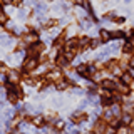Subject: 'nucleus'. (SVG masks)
<instances>
[{
  "instance_id": "f257e3e1",
  "label": "nucleus",
  "mask_w": 134,
  "mask_h": 134,
  "mask_svg": "<svg viewBox=\"0 0 134 134\" xmlns=\"http://www.w3.org/2000/svg\"><path fill=\"white\" fill-rule=\"evenodd\" d=\"M102 87H104V89H114L116 84L112 82V81H104V82H102Z\"/></svg>"
},
{
  "instance_id": "f03ea898",
  "label": "nucleus",
  "mask_w": 134,
  "mask_h": 134,
  "mask_svg": "<svg viewBox=\"0 0 134 134\" xmlns=\"http://www.w3.org/2000/svg\"><path fill=\"white\" fill-rule=\"evenodd\" d=\"M122 81H124L126 84H129V82H131V75H127V74H124V75H122Z\"/></svg>"
},
{
  "instance_id": "7ed1b4c3",
  "label": "nucleus",
  "mask_w": 134,
  "mask_h": 134,
  "mask_svg": "<svg viewBox=\"0 0 134 134\" xmlns=\"http://www.w3.org/2000/svg\"><path fill=\"white\" fill-rule=\"evenodd\" d=\"M100 35H102V39H106V40H109V37H111V35H109V34H107L106 30H102V32H100Z\"/></svg>"
},
{
  "instance_id": "20e7f679",
  "label": "nucleus",
  "mask_w": 134,
  "mask_h": 134,
  "mask_svg": "<svg viewBox=\"0 0 134 134\" xmlns=\"http://www.w3.org/2000/svg\"><path fill=\"white\" fill-rule=\"evenodd\" d=\"M122 121H124L126 124H127V122H131V116H127V114H126V116L122 117Z\"/></svg>"
},
{
  "instance_id": "39448f33",
  "label": "nucleus",
  "mask_w": 134,
  "mask_h": 134,
  "mask_svg": "<svg viewBox=\"0 0 134 134\" xmlns=\"http://www.w3.org/2000/svg\"><path fill=\"white\" fill-rule=\"evenodd\" d=\"M54 134H59V132H54Z\"/></svg>"
},
{
  "instance_id": "423d86ee",
  "label": "nucleus",
  "mask_w": 134,
  "mask_h": 134,
  "mask_svg": "<svg viewBox=\"0 0 134 134\" xmlns=\"http://www.w3.org/2000/svg\"><path fill=\"white\" fill-rule=\"evenodd\" d=\"M89 134H92V132H89Z\"/></svg>"
}]
</instances>
